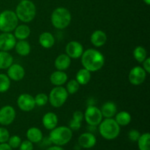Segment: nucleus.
I'll return each mask as SVG.
<instances>
[{
    "label": "nucleus",
    "mask_w": 150,
    "mask_h": 150,
    "mask_svg": "<svg viewBox=\"0 0 150 150\" xmlns=\"http://www.w3.org/2000/svg\"><path fill=\"white\" fill-rule=\"evenodd\" d=\"M81 58L83 68L91 73L97 72L102 69L105 64V57L102 53L93 48H89L83 51Z\"/></svg>",
    "instance_id": "obj_1"
},
{
    "label": "nucleus",
    "mask_w": 150,
    "mask_h": 150,
    "mask_svg": "<svg viewBox=\"0 0 150 150\" xmlns=\"http://www.w3.org/2000/svg\"><path fill=\"white\" fill-rule=\"evenodd\" d=\"M15 13L19 21L26 23H29L36 16V7L30 0H22L16 7Z\"/></svg>",
    "instance_id": "obj_2"
},
{
    "label": "nucleus",
    "mask_w": 150,
    "mask_h": 150,
    "mask_svg": "<svg viewBox=\"0 0 150 150\" xmlns=\"http://www.w3.org/2000/svg\"><path fill=\"white\" fill-rule=\"evenodd\" d=\"M73 137V130L67 126L56 127L49 134L50 142L56 146H64L70 142Z\"/></svg>",
    "instance_id": "obj_3"
},
{
    "label": "nucleus",
    "mask_w": 150,
    "mask_h": 150,
    "mask_svg": "<svg viewBox=\"0 0 150 150\" xmlns=\"http://www.w3.org/2000/svg\"><path fill=\"white\" fill-rule=\"evenodd\" d=\"M99 133L106 140H114L120 133V126L113 118H105L99 125Z\"/></svg>",
    "instance_id": "obj_4"
},
{
    "label": "nucleus",
    "mask_w": 150,
    "mask_h": 150,
    "mask_svg": "<svg viewBox=\"0 0 150 150\" xmlns=\"http://www.w3.org/2000/svg\"><path fill=\"white\" fill-rule=\"evenodd\" d=\"M72 20L70 12L65 7H57L53 11L51 21L57 29H64L70 25Z\"/></svg>",
    "instance_id": "obj_5"
},
{
    "label": "nucleus",
    "mask_w": 150,
    "mask_h": 150,
    "mask_svg": "<svg viewBox=\"0 0 150 150\" xmlns=\"http://www.w3.org/2000/svg\"><path fill=\"white\" fill-rule=\"evenodd\" d=\"M18 18L13 10H4L0 13V31L11 32L18 25Z\"/></svg>",
    "instance_id": "obj_6"
},
{
    "label": "nucleus",
    "mask_w": 150,
    "mask_h": 150,
    "mask_svg": "<svg viewBox=\"0 0 150 150\" xmlns=\"http://www.w3.org/2000/svg\"><path fill=\"white\" fill-rule=\"evenodd\" d=\"M67 90L63 86H55L51 89L48 95V102L54 108H60L62 106L68 98Z\"/></svg>",
    "instance_id": "obj_7"
},
{
    "label": "nucleus",
    "mask_w": 150,
    "mask_h": 150,
    "mask_svg": "<svg viewBox=\"0 0 150 150\" xmlns=\"http://www.w3.org/2000/svg\"><path fill=\"white\" fill-rule=\"evenodd\" d=\"M103 118V117L100 109L94 105L88 106L83 114V119L89 126L96 127L99 125L100 123L102 122Z\"/></svg>",
    "instance_id": "obj_8"
},
{
    "label": "nucleus",
    "mask_w": 150,
    "mask_h": 150,
    "mask_svg": "<svg viewBox=\"0 0 150 150\" xmlns=\"http://www.w3.org/2000/svg\"><path fill=\"white\" fill-rule=\"evenodd\" d=\"M146 72L140 66H136L130 70L129 73V81L134 86H139L145 81L146 78Z\"/></svg>",
    "instance_id": "obj_9"
},
{
    "label": "nucleus",
    "mask_w": 150,
    "mask_h": 150,
    "mask_svg": "<svg viewBox=\"0 0 150 150\" xmlns=\"http://www.w3.org/2000/svg\"><path fill=\"white\" fill-rule=\"evenodd\" d=\"M17 105L20 110L24 112L32 111L35 108V98L29 94H21L17 99Z\"/></svg>",
    "instance_id": "obj_10"
},
{
    "label": "nucleus",
    "mask_w": 150,
    "mask_h": 150,
    "mask_svg": "<svg viewBox=\"0 0 150 150\" xmlns=\"http://www.w3.org/2000/svg\"><path fill=\"white\" fill-rule=\"evenodd\" d=\"M16 112L11 105H4L0 108V125L7 126L11 125L16 119Z\"/></svg>",
    "instance_id": "obj_11"
},
{
    "label": "nucleus",
    "mask_w": 150,
    "mask_h": 150,
    "mask_svg": "<svg viewBox=\"0 0 150 150\" xmlns=\"http://www.w3.org/2000/svg\"><path fill=\"white\" fill-rule=\"evenodd\" d=\"M16 38L11 32H2L0 34V51H9L15 48Z\"/></svg>",
    "instance_id": "obj_12"
},
{
    "label": "nucleus",
    "mask_w": 150,
    "mask_h": 150,
    "mask_svg": "<svg viewBox=\"0 0 150 150\" xmlns=\"http://www.w3.org/2000/svg\"><path fill=\"white\" fill-rule=\"evenodd\" d=\"M83 52V45L78 41H70L65 47V54L70 59H77L81 58Z\"/></svg>",
    "instance_id": "obj_13"
},
{
    "label": "nucleus",
    "mask_w": 150,
    "mask_h": 150,
    "mask_svg": "<svg viewBox=\"0 0 150 150\" xmlns=\"http://www.w3.org/2000/svg\"><path fill=\"white\" fill-rule=\"evenodd\" d=\"M7 75L10 80L14 81H21L25 76V70L23 66L19 64H12L7 68Z\"/></svg>",
    "instance_id": "obj_14"
},
{
    "label": "nucleus",
    "mask_w": 150,
    "mask_h": 150,
    "mask_svg": "<svg viewBox=\"0 0 150 150\" xmlns=\"http://www.w3.org/2000/svg\"><path fill=\"white\" fill-rule=\"evenodd\" d=\"M78 142L81 147L84 149H90L95 146L97 139L95 135L92 133H82L78 139Z\"/></svg>",
    "instance_id": "obj_15"
},
{
    "label": "nucleus",
    "mask_w": 150,
    "mask_h": 150,
    "mask_svg": "<svg viewBox=\"0 0 150 150\" xmlns=\"http://www.w3.org/2000/svg\"><path fill=\"white\" fill-rule=\"evenodd\" d=\"M42 125L47 130H51L55 128L58 124V117L55 113L48 112L44 114L42 119Z\"/></svg>",
    "instance_id": "obj_16"
},
{
    "label": "nucleus",
    "mask_w": 150,
    "mask_h": 150,
    "mask_svg": "<svg viewBox=\"0 0 150 150\" xmlns=\"http://www.w3.org/2000/svg\"><path fill=\"white\" fill-rule=\"evenodd\" d=\"M91 42L96 48L103 46L107 41V35L103 31L96 30L92 34L90 38Z\"/></svg>",
    "instance_id": "obj_17"
},
{
    "label": "nucleus",
    "mask_w": 150,
    "mask_h": 150,
    "mask_svg": "<svg viewBox=\"0 0 150 150\" xmlns=\"http://www.w3.org/2000/svg\"><path fill=\"white\" fill-rule=\"evenodd\" d=\"M68 76L64 71L56 70L50 76V81L53 85L56 86H59L64 85L67 81Z\"/></svg>",
    "instance_id": "obj_18"
},
{
    "label": "nucleus",
    "mask_w": 150,
    "mask_h": 150,
    "mask_svg": "<svg viewBox=\"0 0 150 150\" xmlns=\"http://www.w3.org/2000/svg\"><path fill=\"white\" fill-rule=\"evenodd\" d=\"M71 64V59L66 54H62L56 58L54 66L57 70L65 71L69 68Z\"/></svg>",
    "instance_id": "obj_19"
},
{
    "label": "nucleus",
    "mask_w": 150,
    "mask_h": 150,
    "mask_svg": "<svg viewBox=\"0 0 150 150\" xmlns=\"http://www.w3.org/2000/svg\"><path fill=\"white\" fill-rule=\"evenodd\" d=\"M39 43L42 48L48 49L54 45L55 38L51 32H44L39 36Z\"/></svg>",
    "instance_id": "obj_20"
},
{
    "label": "nucleus",
    "mask_w": 150,
    "mask_h": 150,
    "mask_svg": "<svg viewBox=\"0 0 150 150\" xmlns=\"http://www.w3.org/2000/svg\"><path fill=\"white\" fill-rule=\"evenodd\" d=\"M103 117L105 118H113L117 112V107L115 103L108 101L105 103L100 108Z\"/></svg>",
    "instance_id": "obj_21"
},
{
    "label": "nucleus",
    "mask_w": 150,
    "mask_h": 150,
    "mask_svg": "<svg viewBox=\"0 0 150 150\" xmlns=\"http://www.w3.org/2000/svg\"><path fill=\"white\" fill-rule=\"evenodd\" d=\"M31 34V29L29 26L26 24L18 25L16 29H14V36L16 40H26L29 37Z\"/></svg>",
    "instance_id": "obj_22"
},
{
    "label": "nucleus",
    "mask_w": 150,
    "mask_h": 150,
    "mask_svg": "<svg viewBox=\"0 0 150 150\" xmlns=\"http://www.w3.org/2000/svg\"><path fill=\"white\" fill-rule=\"evenodd\" d=\"M15 49L18 55L21 56V57H26L30 54L31 45L29 42H27L26 40H18V42H16Z\"/></svg>",
    "instance_id": "obj_23"
},
{
    "label": "nucleus",
    "mask_w": 150,
    "mask_h": 150,
    "mask_svg": "<svg viewBox=\"0 0 150 150\" xmlns=\"http://www.w3.org/2000/svg\"><path fill=\"white\" fill-rule=\"evenodd\" d=\"M27 140L30 141L32 143H38L42 139V133L39 128L35 127H30L26 132Z\"/></svg>",
    "instance_id": "obj_24"
},
{
    "label": "nucleus",
    "mask_w": 150,
    "mask_h": 150,
    "mask_svg": "<svg viewBox=\"0 0 150 150\" xmlns=\"http://www.w3.org/2000/svg\"><path fill=\"white\" fill-rule=\"evenodd\" d=\"M92 75L91 72L85 68L80 69L77 72L76 76V80L80 85H86L90 81Z\"/></svg>",
    "instance_id": "obj_25"
},
{
    "label": "nucleus",
    "mask_w": 150,
    "mask_h": 150,
    "mask_svg": "<svg viewBox=\"0 0 150 150\" xmlns=\"http://www.w3.org/2000/svg\"><path fill=\"white\" fill-rule=\"evenodd\" d=\"M83 120V114L80 111H76L73 114V118L70 122L69 127L72 130H78L81 126V122Z\"/></svg>",
    "instance_id": "obj_26"
},
{
    "label": "nucleus",
    "mask_w": 150,
    "mask_h": 150,
    "mask_svg": "<svg viewBox=\"0 0 150 150\" xmlns=\"http://www.w3.org/2000/svg\"><path fill=\"white\" fill-rule=\"evenodd\" d=\"M13 63V57L8 51H0V70L7 69Z\"/></svg>",
    "instance_id": "obj_27"
},
{
    "label": "nucleus",
    "mask_w": 150,
    "mask_h": 150,
    "mask_svg": "<svg viewBox=\"0 0 150 150\" xmlns=\"http://www.w3.org/2000/svg\"><path fill=\"white\" fill-rule=\"evenodd\" d=\"M114 117H115L114 120L120 126L127 125L130 124L132 120L131 115L128 112L125 111H120L118 114H116Z\"/></svg>",
    "instance_id": "obj_28"
},
{
    "label": "nucleus",
    "mask_w": 150,
    "mask_h": 150,
    "mask_svg": "<svg viewBox=\"0 0 150 150\" xmlns=\"http://www.w3.org/2000/svg\"><path fill=\"white\" fill-rule=\"evenodd\" d=\"M139 150H150V134L149 133L141 135L138 140Z\"/></svg>",
    "instance_id": "obj_29"
},
{
    "label": "nucleus",
    "mask_w": 150,
    "mask_h": 150,
    "mask_svg": "<svg viewBox=\"0 0 150 150\" xmlns=\"http://www.w3.org/2000/svg\"><path fill=\"white\" fill-rule=\"evenodd\" d=\"M133 54L135 59L139 63L143 62L147 57V53H146V49L144 47L140 46V45L135 48Z\"/></svg>",
    "instance_id": "obj_30"
},
{
    "label": "nucleus",
    "mask_w": 150,
    "mask_h": 150,
    "mask_svg": "<svg viewBox=\"0 0 150 150\" xmlns=\"http://www.w3.org/2000/svg\"><path fill=\"white\" fill-rule=\"evenodd\" d=\"M7 75L0 73V93H4L10 89L11 81Z\"/></svg>",
    "instance_id": "obj_31"
},
{
    "label": "nucleus",
    "mask_w": 150,
    "mask_h": 150,
    "mask_svg": "<svg viewBox=\"0 0 150 150\" xmlns=\"http://www.w3.org/2000/svg\"><path fill=\"white\" fill-rule=\"evenodd\" d=\"M80 86L81 85L78 83L76 79H71V80L67 82L65 89L67 90V93L70 94V95H73V94H76L79 90Z\"/></svg>",
    "instance_id": "obj_32"
},
{
    "label": "nucleus",
    "mask_w": 150,
    "mask_h": 150,
    "mask_svg": "<svg viewBox=\"0 0 150 150\" xmlns=\"http://www.w3.org/2000/svg\"><path fill=\"white\" fill-rule=\"evenodd\" d=\"M35 105L38 106H44L48 103V96L45 93H39L35 97Z\"/></svg>",
    "instance_id": "obj_33"
},
{
    "label": "nucleus",
    "mask_w": 150,
    "mask_h": 150,
    "mask_svg": "<svg viewBox=\"0 0 150 150\" xmlns=\"http://www.w3.org/2000/svg\"><path fill=\"white\" fill-rule=\"evenodd\" d=\"M7 142H8L7 144L10 145L12 149H16L20 146L21 143V139L18 136H13L9 138Z\"/></svg>",
    "instance_id": "obj_34"
},
{
    "label": "nucleus",
    "mask_w": 150,
    "mask_h": 150,
    "mask_svg": "<svg viewBox=\"0 0 150 150\" xmlns=\"http://www.w3.org/2000/svg\"><path fill=\"white\" fill-rule=\"evenodd\" d=\"M10 138V133L5 127H0V144L7 143Z\"/></svg>",
    "instance_id": "obj_35"
},
{
    "label": "nucleus",
    "mask_w": 150,
    "mask_h": 150,
    "mask_svg": "<svg viewBox=\"0 0 150 150\" xmlns=\"http://www.w3.org/2000/svg\"><path fill=\"white\" fill-rule=\"evenodd\" d=\"M33 143H32L29 140L21 142L20 146H19V149L20 150H33Z\"/></svg>",
    "instance_id": "obj_36"
},
{
    "label": "nucleus",
    "mask_w": 150,
    "mask_h": 150,
    "mask_svg": "<svg viewBox=\"0 0 150 150\" xmlns=\"http://www.w3.org/2000/svg\"><path fill=\"white\" fill-rule=\"evenodd\" d=\"M141 134L137 130H131L128 133V138L131 142H138Z\"/></svg>",
    "instance_id": "obj_37"
},
{
    "label": "nucleus",
    "mask_w": 150,
    "mask_h": 150,
    "mask_svg": "<svg viewBox=\"0 0 150 150\" xmlns=\"http://www.w3.org/2000/svg\"><path fill=\"white\" fill-rule=\"evenodd\" d=\"M143 64V68L147 74L150 73V59L149 57H146V59L142 62Z\"/></svg>",
    "instance_id": "obj_38"
},
{
    "label": "nucleus",
    "mask_w": 150,
    "mask_h": 150,
    "mask_svg": "<svg viewBox=\"0 0 150 150\" xmlns=\"http://www.w3.org/2000/svg\"><path fill=\"white\" fill-rule=\"evenodd\" d=\"M0 150H12V148L7 143H1L0 144Z\"/></svg>",
    "instance_id": "obj_39"
},
{
    "label": "nucleus",
    "mask_w": 150,
    "mask_h": 150,
    "mask_svg": "<svg viewBox=\"0 0 150 150\" xmlns=\"http://www.w3.org/2000/svg\"><path fill=\"white\" fill-rule=\"evenodd\" d=\"M46 150H64L62 147H61L60 146H51V147L48 148Z\"/></svg>",
    "instance_id": "obj_40"
},
{
    "label": "nucleus",
    "mask_w": 150,
    "mask_h": 150,
    "mask_svg": "<svg viewBox=\"0 0 150 150\" xmlns=\"http://www.w3.org/2000/svg\"><path fill=\"white\" fill-rule=\"evenodd\" d=\"M144 2L146 4H147V5H149L150 4V0H143Z\"/></svg>",
    "instance_id": "obj_41"
}]
</instances>
